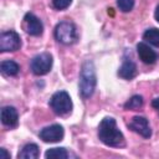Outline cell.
<instances>
[{
    "label": "cell",
    "instance_id": "cell-1",
    "mask_svg": "<svg viewBox=\"0 0 159 159\" xmlns=\"http://www.w3.org/2000/svg\"><path fill=\"white\" fill-rule=\"evenodd\" d=\"M98 138L108 147L118 148L124 145V135L118 129L117 122L113 117H106L101 120L98 125Z\"/></svg>",
    "mask_w": 159,
    "mask_h": 159
},
{
    "label": "cell",
    "instance_id": "cell-2",
    "mask_svg": "<svg viewBox=\"0 0 159 159\" xmlns=\"http://www.w3.org/2000/svg\"><path fill=\"white\" fill-rule=\"evenodd\" d=\"M96 84H97V76H96V67L94 63L89 60L84 61L81 68V73H80V94L82 98H89L94 89H96Z\"/></svg>",
    "mask_w": 159,
    "mask_h": 159
},
{
    "label": "cell",
    "instance_id": "cell-3",
    "mask_svg": "<svg viewBox=\"0 0 159 159\" xmlns=\"http://www.w3.org/2000/svg\"><path fill=\"white\" fill-rule=\"evenodd\" d=\"M53 35H55V39L62 45H72L78 39L76 25L68 20L58 22L55 27Z\"/></svg>",
    "mask_w": 159,
    "mask_h": 159
},
{
    "label": "cell",
    "instance_id": "cell-4",
    "mask_svg": "<svg viewBox=\"0 0 159 159\" xmlns=\"http://www.w3.org/2000/svg\"><path fill=\"white\" fill-rule=\"evenodd\" d=\"M51 109L57 114V116H66L71 113L72 111V101L70 94L66 91H58L55 92L48 102Z\"/></svg>",
    "mask_w": 159,
    "mask_h": 159
},
{
    "label": "cell",
    "instance_id": "cell-5",
    "mask_svg": "<svg viewBox=\"0 0 159 159\" xmlns=\"http://www.w3.org/2000/svg\"><path fill=\"white\" fill-rule=\"evenodd\" d=\"M52 56L48 52H42L36 55L30 63V68L31 72L35 76H43L46 73L50 72V70L52 68Z\"/></svg>",
    "mask_w": 159,
    "mask_h": 159
},
{
    "label": "cell",
    "instance_id": "cell-6",
    "mask_svg": "<svg viewBox=\"0 0 159 159\" xmlns=\"http://www.w3.org/2000/svg\"><path fill=\"white\" fill-rule=\"evenodd\" d=\"M20 47H21V39L16 31L9 30V31H4L0 35V51L1 52L17 51Z\"/></svg>",
    "mask_w": 159,
    "mask_h": 159
},
{
    "label": "cell",
    "instance_id": "cell-7",
    "mask_svg": "<svg viewBox=\"0 0 159 159\" xmlns=\"http://www.w3.org/2000/svg\"><path fill=\"white\" fill-rule=\"evenodd\" d=\"M65 135L63 127L60 124H52L48 127H45L43 129L40 130L39 137L46 143H56L60 142Z\"/></svg>",
    "mask_w": 159,
    "mask_h": 159
},
{
    "label": "cell",
    "instance_id": "cell-8",
    "mask_svg": "<svg viewBox=\"0 0 159 159\" xmlns=\"http://www.w3.org/2000/svg\"><path fill=\"white\" fill-rule=\"evenodd\" d=\"M128 128L135 133H138L139 135H142L143 138H150L152 135V129H150V125H149V122L145 117H142V116H135L132 118V120L127 124Z\"/></svg>",
    "mask_w": 159,
    "mask_h": 159
},
{
    "label": "cell",
    "instance_id": "cell-9",
    "mask_svg": "<svg viewBox=\"0 0 159 159\" xmlns=\"http://www.w3.org/2000/svg\"><path fill=\"white\" fill-rule=\"evenodd\" d=\"M24 22H25V29L26 32L31 36H40L43 31V25L41 22V20L32 12H27L25 14L24 17Z\"/></svg>",
    "mask_w": 159,
    "mask_h": 159
},
{
    "label": "cell",
    "instance_id": "cell-10",
    "mask_svg": "<svg viewBox=\"0 0 159 159\" xmlns=\"http://www.w3.org/2000/svg\"><path fill=\"white\" fill-rule=\"evenodd\" d=\"M1 123L7 128H15L19 124V114L15 107L6 106L1 109Z\"/></svg>",
    "mask_w": 159,
    "mask_h": 159
},
{
    "label": "cell",
    "instance_id": "cell-11",
    "mask_svg": "<svg viewBox=\"0 0 159 159\" xmlns=\"http://www.w3.org/2000/svg\"><path fill=\"white\" fill-rule=\"evenodd\" d=\"M137 75V65L134 63V61L130 57L124 56L123 63L118 70V76L123 80H132Z\"/></svg>",
    "mask_w": 159,
    "mask_h": 159
},
{
    "label": "cell",
    "instance_id": "cell-12",
    "mask_svg": "<svg viewBox=\"0 0 159 159\" xmlns=\"http://www.w3.org/2000/svg\"><path fill=\"white\" fill-rule=\"evenodd\" d=\"M137 52L139 55V58L147 65H153L158 60L157 52L152 50L145 42H139L137 45Z\"/></svg>",
    "mask_w": 159,
    "mask_h": 159
},
{
    "label": "cell",
    "instance_id": "cell-13",
    "mask_svg": "<svg viewBox=\"0 0 159 159\" xmlns=\"http://www.w3.org/2000/svg\"><path fill=\"white\" fill-rule=\"evenodd\" d=\"M40 155V150L37 144L35 143H29L26 145H24V148L21 149V152H19L17 158L19 159H36Z\"/></svg>",
    "mask_w": 159,
    "mask_h": 159
},
{
    "label": "cell",
    "instance_id": "cell-14",
    "mask_svg": "<svg viewBox=\"0 0 159 159\" xmlns=\"http://www.w3.org/2000/svg\"><path fill=\"white\" fill-rule=\"evenodd\" d=\"M1 72L6 76H16L20 72V66L17 62L12 61V60H7V61H2L0 65Z\"/></svg>",
    "mask_w": 159,
    "mask_h": 159
},
{
    "label": "cell",
    "instance_id": "cell-15",
    "mask_svg": "<svg viewBox=\"0 0 159 159\" xmlns=\"http://www.w3.org/2000/svg\"><path fill=\"white\" fill-rule=\"evenodd\" d=\"M143 39L150 45L159 47V29L152 27V29L145 30V32L143 34Z\"/></svg>",
    "mask_w": 159,
    "mask_h": 159
},
{
    "label": "cell",
    "instance_id": "cell-16",
    "mask_svg": "<svg viewBox=\"0 0 159 159\" xmlns=\"http://www.w3.org/2000/svg\"><path fill=\"white\" fill-rule=\"evenodd\" d=\"M68 152L65 148H51L46 150L45 157L47 159H66L68 158Z\"/></svg>",
    "mask_w": 159,
    "mask_h": 159
},
{
    "label": "cell",
    "instance_id": "cell-17",
    "mask_svg": "<svg viewBox=\"0 0 159 159\" xmlns=\"http://www.w3.org/2000/svg\"><path fill=\"white\" fill-rule=\"evenodd\" d=\"M143 97L139 94H134L133 97H130L125 103H124V108L125 109H130V111H137L139 108L143 107Z\"/></svg>",
    "mask_w": 159,
    "mask_h": 159
},
{
    "label": "cell",
    "instance_id": "cell-18",
    "mask_svg": "<svg viewBox=\"0 0 159 159\" xmlns=\"http://www.w3.org/2000/svg\"><path fill=\"white\" fill-rule=\"evenodd\" d=\"M134 0H117V5L119 7L120 11L123 12H128L134 7Z\"/></svg>",
    "mask_w": 159,
    "mask_h": 159
},
{
    "label": "cell",
    "instance_id": "cell-19",
    "mask_svg": "<svg viewBox=\"0 0 159 159\" xmlns=\"http://www.w3.org/2000/svg\"><path fill=\"white\" fill-rule=\"evenodd\" d=\"M72 0H52V5L56 10H65L71 5Z\"/></svg>",
    "mask_w": 159,
    "mask_h": 159
},
{
    "label": "cell",
    "instance_id": "cell-20",
    "mask_svg": "<svg viewBox=\"0 0 159 159\" xmlns=\"http://www.w3.org/2000/svg\"><path fill=\"white\" fill-rule=\"evenodd\" d=\"M0 154H1V155H0L1 159H10V154L6 152L5 148H1V149H0Z\"/></svg>",
    "mask_w": 159,
    "mask_h": 159
},
{
    "label": "cell",
    "instance_id": "cell-21",
    "mask_svg": "<svg viewBox=\"0 0 159 159\" xmlns=\"http://www.w3.org/2000/svg\"><path fill=\"white\" fill-rule=\"evenodd\" d=\"M152 106L158 111V113H159V97L158 98H154L153 101H152Z\"/></svg>",
    "mask_w": 159,
    "mask_h": 159
},
{
    "label": "cell",
    "instance_id": "cell-22",
    "mask_svg": "<svg viewBox=\"0 0 159 159\" xmlns=\"http://www.w3.org/2000/svg\"><path fill=\"white\" fill-rule=\"evenodd\" d=\"M154 17H155V20L159 22V5L157 6V9H155V12H154Z\"/></svg>",
    "mask_w": 159,
    "mask_h": 159
}]
</instances>
